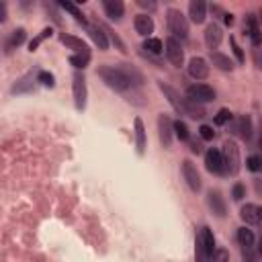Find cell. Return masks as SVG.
I'll use <instances>...</instances> for the list:
<instances>
[{"label": "cell", "instance_id": "cell-7", "mask_svg": "<svg viewBox=\"0 0 262 262\" xmlns=\"http://www.w3.org/2000/svg\"><path fill=\"white\" fill-rule=\"evenodd\" d=\"M232 133L238 135L240 139L250 141L252 139V119L248 115H240L238 119H232Z\"/></svg>", "mask_w": 262, "mask_h": 262}, {"label": "cell", "instance_id": "cell-15", "mask_svg": "<svg viewBox=\"0 0 262 262\" xmlns=\"http://www.w3.org/2000/svg\"><path fill=\"white\" fill-rule=\"evenodd\" d=\"M221 39H223V31H221V27H219V25L211 23L207 29H205V43H207V47H209L211 51L219 47Z\"/></svg>", "mask_w": 262, "mask_h": 262}, {"label": "cell", "instance_id": "cell-9", "mask_svg": "<svg viewBox=\"0 0 262 262\" xmlns=\"http://www.w3.org/2000/svg\"><path fill=\"white\" fill-rule=\"evenodd\" d=\"M207 207L211 209V213L215 215V217H226V213H228V207H226V201H223V197H221V193L219 191H209L207 193Z\"/></svg>", "mask_w": 262, "mask_h": 262}, {"label": "cell", "instance_id": "cell-10", "mask_svg": "<svg viewBox=\"0 0 262 262\" xmlns=\"http://www.w3.org/2000/svg\"><path fill=\"white\" fill-rule=\"evenodd\" d=\"M158 133H160V141L164 147H170L172 145V121L168 115H160L158 117Z\"/></svg>", "mask_w": 262, "mask_h": 262}, {"label": "cell", "instance_id": "cell-35", "mask_svg": "<svg viewBox=\"0 0 262 262\" xmlns=\"http://www.w3.org/2000/svg\"><path fill=\"white\" fill-rule=\"evenodd\" d=\"M232 119H234L232 111H230V109H221L219 113L215 115V125H226V123H230Z\"/></svg>", "mask_w": 262, "mask_h": 262}, {"label": "cell", "instance_id": "cell-38", "mask_svg": "<svg viewBox=\"0 0 262 262\" xmlns=\"http://www.w3.org/2000/svg\"><path fill=\"white\" fill-rule=\"evenodd\" d=\"M211 262H230V252L226 248L215 250L213 256H211Z\"/></svg>", "mask_w": 262, "mask_h": 262}, {"label": "cell", "instance_id": "cell-12", "mask_svg": "<svg viewBox=\"0 0 262 262\" xmlns=\"http://www.w3.org/2000/svg\"><path fill=\"white\" fill-rule=\"evenodd\" d=\"M186 68H189L191 78H195V80H205L209 76V66L203 58H193Z\"/></svg>", "mask_w": 262, "mask_h": 262}, {"label": "cell", "instance_id": "cell-16", "mask_svg": "<svg viewBox=\"0 0 262 262\" xmlns=\"http://www.w3.org/2000/svg\"><path fill=\"white\" fill-rule=\"evenodd\" d=\"M189 16H191V21L201 25L205 23V18H207V4L203 2V0H191V4H189Z\"/></svg>", "mask_w": 262, "mask_h": 262}, {"label": "cell", "instance_id": "cell-32", "mask_svg": "<svg viewBox=\"0 0 262 262\" xmlns=\"http://www.w3.org/2000/svg\"><path fill=\"white\" fill-rule=\"evenodd\" d=\"M25 37H27L25 29H16V31H12L10 39H8V49H14V47H18V45H21V43L25 41Z\"/></svg>", "mask_w": 262, "mask_h": 262}, {"label": "cell", "instance_id": "cell-24", "mask_svg": "<svg viewBox=\"0 0 262 262\" xmlns=\"http://www.w3.org/2000/svg\"><path fill=\"white\" fill-rule=\"evenodd\" d=\"M211 62L215 68L223 70V72H232L234 70V62L230 60V55L221 53V51H211Z\"/></svg>", "mask_w": 262, "mask_h": 262}, {"label": "cell", "instance_id": "cell-42", "mask_svg": "<svg viewBox=\"0 0 262 262\" xmlns=\"http://www.w3.org/2000/svg\"><path fill=\"white\" fill-rule=\"evenodd\" d=\"M6 16H8V12H6V4H4V2H0V23H4V21H6Z\"/></svg>", "mask_w": 262, "mask_h": 262}, {"label": "cell", "instance_id": "cell-33", "mask_svg": "<svg viewBox=\"0 0 262 262\" xmlns=\"http://www.w3.org/2000/svg\"><path fill=\"white\" fill-rule=\"evenodd\" d=\"M37 82H39L41 86H47V88H53L55 86V78H53V74L41 70L39 74H37Z\"/></svg>", "mask_w": 262, "mask_h": 262}, {"label": "cell", "instance_id": "cell-44", "mask_svg": "<svg viewBox=\"0 0 262 262\" xmlns=\"http://www.w3.org/2000/svg\"><path fill=\"white\" fill-rule=\"evenodd\" d=\"M191 152H193V154H201V152H203V145H201L199 141H191Z\"/></svg>", "mask_w": 262, "mask_h": 262}, {"label": "cell", "instance_id": "cell-36", "mask_svg": "<svg viewBox=\"0 0 262 262\" xmlns=\"http://www.w3.org/2000/svg\"><path fill=\"white\" fill-rule=\"evenodd\" d=\"M199 135H201V139H205V141H211V139L215 137V131H213L211 125H201V127H199Z\"/></svg>", "mask_w": 262, "mask_h": 262}, {"label": "cell", "instance_id": "cell-1", "mask_svg": "<svg viewBox=\"0 0 262 262\" xmlns=\"http://www.w3.org/2000/svg\"><path fill=\"white\" fill-rule=\"evenodd\" d=\"M99 76L103 82L115 92H125L133 84H141V74L135 68H129V64H117V66H101Z\"/></svg>", "mask_w": 262, "mask_h": 262}, {"label": "cell", "instance_id": "cell-18", "mask_svg": "<svg viewBox=\"0 0 262 262\" xmlns=\"http://www.w3.org/2000/svg\"><path fill=\"white\" fill-rule=\"evenodd\" d=\"M86 29H88L90 39L95 41V45H97L101 51H105V49L109 47V39H107V33H105V29H103L101 25H88Z\"/></svg>", "mask_w": 262, "mask_h": 262}, {"label": "cell", "instance_id": "cell-6", "mask_svg": "<svg viewBox=\"0 0 262 262\" xmlns=\"http://www.w3.org/2000/svg\"><path fill=\"white\" fill-rule=\"evenodd\" d=\"M72 86H74V105L78 111H84L86 107V78L84 74L76 72L72 78Z\"/></svg>", "mask_w": 262, "mask_h": 262}, {"label": "cell", "instance_id": "cell-43", "mask_svg": "<svg viewBox=\"0 0 262 262\" xmlns=\"http://www.w3.org/2000/svg\"><path fill=\"white\" fill-rule=\"evenodd\" d=\"M223 23H226L228 27H232L234 25V14L232 12H223Z\"/></svg>", "mask_w": 262, "mask_h": 262}, {"label": "cell", "instance_id": "cell-27", "mask_svg": "<svg viewBox=\"0 0 262 262\" xmlns=\"http://www.w3.org/2000/svg\"><path fill=\"white\" fill-rule=\"evenodd\" d=\"M238 242L244 246V250H252L254 248V234H252V230L240 228L238 230Z\"/></svg>", "mask_w": 262, "mask_h": 262}, {"label": "cell", "instance_id": "cell-4", "mask_svg": "<svg viewBox=\"0 0 262 262\" xmlns=\"http://www.w3.org/2000/svg\"><path fill=\"white\" fill-rule=\"evenodd\" d=\"M186 99H191L193 103H199V105L211 103V101H215V90L207 84H193L186 88Z\"/></svg>", "mask_w": 262, "mask_h": 262}, {"label": "cell", "instance_id": "cell-31", "mask_svg": "<svg viewBox=\"0 0 262 262\" xmlns=\"http://www.w3.org/2000/svg\"><path fill=\"white\" fill-rule=\"evenodd\" d=\"M143 49H147V53L158 55V53H162V51H164V45H162V41H160V39H154V37H147V39L143 41Z\"/></svg>", "mask_w": 262, "mask_h": 262}, {"label": "cell", "instance_id": "cell-26", "mask_svg": "<svg viewBox=\"0 0 262 262\" xmlns=\"http://www.w3.org/2000/svg\"><path fill=\"white\" fill-rule=\"evenodd\" d=\"M37 82V78H33V74H27V76H23L21 80H18L14 86H12V92L14 95H21V92H29L33 90V84Z\"/></svg>", "mask_w": 262, "mask_h": 262}, {"label": "cell", "instance_id": "cell-20", "mask_svg": "<svg viewBox=\"0 0 262 262\" xmlns=\"http://www.w3.org/2000/svg\"><path fill=\"white\" fill-rule=\"evenodd\" d=\"M199 238H201V246H203L205 256L211 258L213 252H215V236H213V232H211L209 228H203V230L199 232Z\"/></svg>", "mask_w": 262, "mask_h": 262}, {"label": "cell", "instance_id": "cell-45", "mask_svg": "<svg viewBox=\"0 0 262 262\" xmlns=\"http://www.w3.org/2000/svg\"><path fill=\"white\" fill-rule=\"evenodd\" d=\"M248 262H254V258H248Z\"/></svg>", "mask_w": 262, "mask_h": 262}, {"label": "cell", "instance_id": "cell-39", "mask_svg": "<svg viewBox=\"0 0 262 262\" xmlns=\"http://www.w3.org/2000/svg\"><path fill=\"white\" fill-rule=\"evenodd\" d=\"M246 166H248V170L258 172L260 168H262V160H260V156H250V158L246 160Z\"/></svg>", "mask_w": 262, "mask_h": 262}, {"label": "cell", "instance_id": "cell-3", "mask_svg": "<svg viewBox=\"0 0 262 262\" xmlns=\"http://www.w3.org/2000/svg\"><path fill=\"white\" fill-rule=\"evenodd\" d=\"M221 174H230L236 176L240 170V149L234 141H226L223 143V152H221Z\"/></svg>", "mask_w": 262, "mask_h": 262}, {"label": "cell", "instance_id": "cell-25", "mask_svg": "<svg viewBox=\"0 0 262 262\" xmlns=\"http://www.w3.org/2000/svg\"><path fill=\"white\" fill-rule=\"evenodd\" d=\"M246 27H248V33L252 37V43L254 45H260V27H258V18L254 14H248L246 16Z\"/></svg>", "mask_w": 262, "mask_h": 262}, {"label": "cell", "instance_id": "cell-13", "mask_svg": "<svg viewBox=\"0 0 262 262\" xmlns=\"http://www.w3.org/2000/svg\"><path fill=\"white\" fill-rule=\"evenodd\" d=\"M103 8L111 21H121L125 14V4L121 0H103Z\"/></svg>", "mask_w": 262, "mask_h": 262}, {"label": "cell", "instance_id": "cell-17", "mask_svg": "<svg viewBox=\"0 0 262 262\" xmlns=\"http://www.w3.org/2000/svg\"><path fill=\"white\" fill-rule=\"evenodd\" d=\"M205 166H207V170L213 172V174H221V152L215 147H209L207 152H205Z\"/></svg>", "mask_w": 262, "mask_h": 262}, {"label": "cell", "instance_id": "cell-11", "mask_svg": "<svg viewBox=\"0 0 262 262\" xmlns=\"http://www.w3.org/2000/svg\"><path fill=\"white\" fill-rule=\"evenodd\" d=\"M240 217L244 219L248 226H258V223L262 221V209L258 207V205H254V203H248V205H244V207L240 209Z\"/></svg>", "mask_w": 262, "mask_h": 262}, {"label": "cell", "instance_id": "cell-21", "mask_svg": "<svg viewBox=\"0 0 262 262\" xmlns=\"http://www.w3.org/2000/svg\"><path fill=\"white\" fill-rule=\"evenodd\" d=\"M182 115H189L191 119H203L207 113L199 103H193L191 99H182Z\"/></svg>", "mask_w": 262, "mask_h": 262}, {"label": "cell", "instance_id": "cell-28", "mask_svg": "<svg viewBox=\"0 0 262 262\" xmlns=\"http://www.w3.org/2000/svg\"><path fill=\"white\" fill-rule=\"evenodd\" d=\"M172 133L180 139V141H189L191 139V133H189V127H186V123L184 121H174L172 123Z\"/></svg>", "mask_w": 262, "mask_h": 262}, {"label": "cell", "instance_id": "cell-34", "mask_svg": "<svg viewBox=\"0 0 262 262\" xmlns=\"http://www.w3.org/2000/svg\"><path fill=\"white\" fill-rule=\"evenodd\" d=\"M51 33H53V29H51V27H47V29H43V31H41V33H39V35H37V37H35V39H33L31 43H29V49H31V51H35L37 47H39V43H41L43 39H47V37H51Z\"/></svg>", "mask_w": 262, "mask_h": 262}, {"label": "cell", "instance_id": "cell-37", "mask_svg": "<svg viewBox=\"0 0 262 262\" xmlns=\"http://www.w3.org/2000/svg\"><path fill=\"white\" fill-rule=\"evenodd\" d=\"M232 197H234V201H242V199L246 197V186L242 184V182H236L234 189H232Z\"/></svg>", "mask_w": 262, "mask_h": 262}, {"label": "cell", "instance_id": "cell-23", "mask_svg": "<svg viewBox=\"0 0 262 262\" xmlns=\"http://www.w3.org/2000/svg\"><path fill=\"white\" fill-rule=\"evenodd\" d=\"M60 41H62L66 47L74 49L76 53H90V51H88V45H86L82 39H78V37H74V35H62Z\"/></svg>", "mask_w": 262, "mask_h": 262}, {"label": "cell", "instance_id": "cell-2", "mask_svg": "<svg viewBox=\"0 0 262 262\" xmlns=\"http://www.w3.org/2000/svg\"><path fill=\"white\" fill-rule=\"evenodd\" d=\"M166 25L170 31V37H174L176 41H184L189 37V21L178 8H168L166 10Z\"/></svg>", "mask_w": 262, "mask_h": 262}, {"label": "cell", "instance_id": "cell-19", "mask_svg": "<svg viewBox=\"0 0 262 262\" xmlns=\"http://www.w3.org/2000/svg\"><path fill=\"white\" fill-rule=\"evenodd\" d=\"M133 27L141 37H149L154 33V21L149 14H137L135 21H133Z\"/></svg>", "mask_w": 262, "mask_h": 262}, {"label": "cell", "instance_id": "cell-30", "mask_svg": "<svg viewBox=\"0 0 262 262\" xmlns=\"http://www.w3.org/2000/svg\"><path fill=\"white\" fill-rule=\"evenodd\" d=\"M70 64L76 70H84L90 64V53H74L70 58Z\"/></svg>", "mask_w": 262, "mask_h": 262}, {"label": "cell", "instance_id": "cell-29", "mask_svg": "<svg viewBox=\"0 0 262 262\" xmlns=\"http://www.w3.org/2000/svg\"><path fill=\"white\" fill-rule=\"evenodd\" d=\"M60 6H62L64 10H68V12H70L74 18H76L78 23H82L84 27H88V23H86V16H84V14L78 10V6H76V4H72V2H60Z\"/></svg>", "mask_w": 262, "mask_h": 262}, {"label": "cell", "instance_id": "cell-40", "mask_svg": "<svg viewBox=\"0 0 262 262\" xmlns=\"http://www.w3.org/2000/svg\"><path fill=\"white\" fill-rule=\"evenodd\" d=\"M230 43H232V49H234V53H236L238 62H240V64H244V62H246V55H244V51H242V47L236 43V39H234V37H230Z\"/></svg>", "mask_w": 262, "mask_h": 262}, {"label": "cell", "instance_id": "cell-41", "mask_svg": "<svg viewBox=\"0 0 262 262\" xmlns=\"http://www.w3.org/2000/svg\"><path fill=\"white\" fill-rule=\"evenodd\" d=\"M137 4L141 8H147V10H154L156 8V2H149V0H137Z\"/></svg>", "mask_w": 262, "mask_h": 262}, {"label": "cell", "instance_id": "cell-22", "mask_svg": "<svg viewBox=\"0 0 262 262\" xmlns=\"http://www.w3.org/2000/svg\"><path fill=\"white\" fill-rule=\"evenodd\" d=\"M135 145H137V154L143 156L145 154V145H147V135H145L143 121L139 117L135 119Z\"/></svg>", "mask_w": 262, "mask_h": 262}, {"label": "cell", "instance_id": "cell-5", "mask_svg": "<svg viewBox=\"0 0 262 262\" xmlns=\"http://www.w3.org/2000/svg\"><path fill=\"white\" fill-rule=\"evenodd\" d=\"M164 51H166V58L170 60L172 66L180 68L184 64V51H182V43L176 41L174 37H168L166 43H164Z\"/></svg>", "mask_w": 262, "mask_h": 262}, {"label": "cell", "instance_id": "cell-8", "mask_svg": "<svg viewBox=\"0 0 262 262\" xmlns=\"http://www.w3.org/2000/svg\"><path fill=\"white\" fill-rule=\"evenodd\" d=\"M182 176H184L186 184H189V189H191L193 193H199V191H201V186H203L201 174H199L197 166H195L191 160H184V162H182Z\"/></svg>", "mask_w": 262, "mask_h": 262}, {"label": "cell", "instance_id": "cell-14", "mask_svg": "<svg viewBox=\"0 0 262 262\" xmlns=\"http://www.w3.org/2000/svg\"><path fill=\"white\" fill-rule=\"evenodd\" d=\"M158 88L164 92V97L168 99V103H170V105L174 107L176 113L182 115V99H184V97H180L172 86H168V84H164V82H158Z\"/></svg>", "mask_w": 262, "mask_h": 262}]
</instances>
